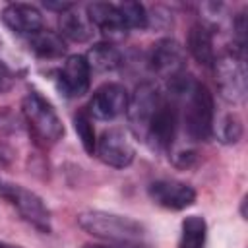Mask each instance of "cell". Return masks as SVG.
<instances>
[{
    "label": "cell",
    "mask_w": 248,
    "mask_h": 248,
    "mask_svg": "<svg viewBox=\"0 0 248 248\" xmlns=\"http://www.w3.org/2000/svg\"><path fill=\"white\" fill-rule=\"evenodd\" d=\"M213 130L223 143H236L242 138V120L236 114H225Z\"/></svg>",
    "instance_id": "22"
},
{
    "label": "cell",
    "mask_w": 248,
    "mask_h": 248,
    "mask_svg": "<svg viewBox=\"0 0 248 248\" xmlns=\"http://www.w3.org/2000/svg\"><path fill=\"white\" fill-rule=\"evenodd\" d=\"M188 50L200 66L213 68V62H215L213 33L205 23H194L190 27V31H188Z\"/></svg>",
    "instance_id": "15"
},
{
    "label": "cell",
    "mask_w": 248,
    "mask_h": 248,
    "mask_svg": "<svg viewBox=\"0 0 248 248\" xmlns=\"http://www.w3.org/2000/svg\"><path fill=\"white\" fill-rule=\"evenodd\" d=\"M0 198L10 202L17 209V213L35 229H39L41 232H50V211L45 205L43 198H39L35 192L23 188L21 184L0 178Z\"/></svg>",
    "instance_id": "5"
},
{
    "label": "cell",
    "mask_w": 248,
    "mask_h": 248,
    "mask_svg": "<svg viewBox=\"0 0 248 248\" xmlns=\"http://www.w3.org/2000/svg\"><path fill=\"white\" fill-rule=\"evenodd\" d=\"M116 6L120 10L128 29H145L147 27L149 16H147L143 4H140V2H122V4H116Z\"/></svg>",
    "instance_id": "21"
},
{
    "label": "cell",
    "mask_w": 248,
    "mask_h": 248,
    "mask_svg": "<svg viewBox=\"0 0 248 248\" xmlns=\"http://www.w3.org/2000/svg\"><path fill=\"white\" fill-rule=\"evenodd\" d=\"M83 248H107V246H101V244H85Z\"/></svg>",
    "instance_id": "25"
},
{
    "label": "cell",
    "mask_w": 248,
    "mask_h": 248,
    "mask_svg": "<svg viewBox=\"0 0 248 248\" xmlns=\"http://www.w3.org/2000/svg\"><path fill=\"white\" fill-rule=\"evenodd\" d=\"M74 8L68 10V12H64V14H60V19H58L60 35H64L66 39L76 41V43H85L93 35V25L89 23L87 16H81Z\"/></svg>",
    "instance_id": "16"
},
{
    "label": "cell",
    "mask_w": 248,
    "mask_h": 248,
    "mask_svg": "<svg viewBox=\"0 0 248 248\" xmlns=\"http://www.w3.org/2000/svg\"><path fill=\"white\" fill-rule=\"evenodd\" d=\"M29 48L41 58H58L66 52V43L62 35L41 29L39 33L29 37Z\"/></svg>",
    "instance_id": "17"
},
{
    "label": "cell",
    "mask_w": 248,
    "mask_h": 248,
    "mask_svg": "<svg viewBox=\"0 0 248 248\" xmlns=\"http://www.w3.org/2000/svg\"><path fill=\"white\" fill-rule=\"evenodd\" d=\"M149 68L170 87L186 76V52L174 39H161L151 46Z\"/></svg>",
    "instance_id": "7"
},
{
    "label": "cell",
    "mask_w": 248,
    "mask_h": 248,
    "mask_svg": "<svg viewBox=\"0 0 248 248\" xmlns=\"http://www.w3.org/2000/svg\"><path fill=\"white\" fill-rule=\"evenodd\" d=\"M95 153L99 155V159L114 169H126L134 163L136 157V149L128 138V134L122 128H110L107 132L101 134V138L97 140V147Z\"/></svg>",
    "instance_id": "10"
},
{
    "label": "cell",
    "mask_w": 248,
    "mask_h": 248,
    "mask_svg": "<svg viewBox=\"0 0 248 248\" xmlns=\"http://www.w3.org/2000/svg\"><path fill=\"white\" fill-rule=\"evenodd\" d=\"M12 85H14V74H12V70L0 60V93L12 89Z\"/></svg>",
    "instance_id": "23"
},
{
    "label": "cell",
    "mask_w": 248,
    "mask_h": 248,
    "mask_svg": "<svg viewBox=\"0 0 248 248\" xmlns=\"http://www.w3.org/2000/svg\"><path fill=\"white\" fill-rule=\"evenodd\" d=\"M205 236H207V225H205L203 217L190 215L182 221V232H180L178 248H203Z\"/></svg>",
    "instance_id": "19"
},
{
    "label": "cell",
    "mask_w": 248,
    "mask_h": 248,
    "mask_svg": "<svg viewBox=\"0 0 248 248\" xmlns=\"http://www.w3.org/2000/svg\"><path fill=\"white\" fill-rule=\"evenodd\" d=\"M172 95L184 97L182 107V126L192 141H205L213 134L215 105L211 91L202 83L186 76L176 87L170 89Z\"/></svg>",
    "instance_id": "1"
},
{
    "label": "cell",
    "mask_w": 248,
    "mask_h": 248,
    "mask_svg": "<svg viewBox=\"0 0 248 248\" xmlns=\"http://www.w3.org/2000/svg\"><path fill=\"white\" fill-rule=\"evenodd\" d=\"M0 248H21V246H14V244H8V242H2L0 240Z\"/></svg>",
    "instance_id": "24"
},
{
    "label": "cell",
    "mask_w": 248,
    "mask_h": 248,
    "mask_svg": "<svg viewBox=\"0 0 248 248\" xmlns=\"http://www.w3.org/2000/svg\"><path fill=\"white\" fill-rule=\"evenodd\" d=\"M58 89L66 97H81L87 93L91 83V68L83 54H72L66 58L62 68L56 72Z\"/></svg>",
    "instance_id": "12"
},
{
    "label": "cell",
    "mask_w": 248,
    "mask_h": 248,
    "mask_svg": "<svg viewBox=\"0 0 248 248\" xmlns=\"http://www.w3.org/2000/svg\"><path fill=\"white\" fill-rule=\"evenodd\" d=\"M165 97L167 95L155 83H149V81L140 83L136 87V91L132 93V97L128 101L126 116H128V124H130L132 132L141 141L145 140L147 128H149L153 116L157 114L161 103L165 101Z\"/></svg>",
    "instance_id": "6"
},
{
    "label": "cell",
    "mask_w": 248,
    "mask_h": 248,
    "mask_svg": "<svg viewBox=\"0 0 248 248\" xmlns=\"http://www.w3.org/2000/svg\"><path fill=\"white\" fill-rule=\"evenodd\" d=\"M74 130L79 136V141H81L85 153L93 155L95 147H97V138H95V130H93L91 116L87 114V110H79L74 114Z\"/></svg>",
    "instance_id": "20"
},
{
    "label": "cell",
    "mask_w": 248,
    "mask_h": 248,
    "mask_svg": "<svg viewBox=\"0 0 248 248\" xmlns=\"http://www.w3.org/2000/svg\"><path fill=\"white\" fill-rule=\"evenodd\" d=\"M85 60L93 70L110 72L122 64V54L112 43H99L89 48V52L85 54Z\"/></svg>",
    "instance_id": "18"
},
{
    "label": "cell",
    "mask_w": 248,
    "mask_h": 248,
    "mask_svg": "<svg viewBox=\"0 0 248 248\" xmlns=\"http://www.w3.org/2000/svg\"><path fill=\"white\" fill-rule=\"evenodd\" d=\"M21 110L33 136L43 143H56L64 136V124L54 107L37 91H29L23 97Z\"/></svg>",
    "instance_id": "3"
},
{
    "label": "cell",
    "mask_w": 248,
    "mask_h": 248,
    "mask_svg": "<svg viewBox=\"0 0 248 248\" xmlns=\"http://www.w3.org/2000/svg\"><path fill=\"white\" fill-rule=\"evenodd\" d=\"M87 19L93 27H97L108 39H122L128 33L124 17L116 4L108 2H93L87 6Z\"/></svg>",
    "instance_id": "13"
},
{
    "label": "cell",
    "mask_w": 248,
    "mask_h": 248,
    "mask_svg": "<svg viewBox=\"0 0 248 248\" xmlns=\"http://www.w3.org/2000/svg\"><path fill=\"white\" fill-rule=\"evenodd\" d=\"M130 101V93L126 91L124 85L120 83H103L101 87L95 89L93 97L89 99L87 105V114L97 118V120H112L126 112Z\"/></svg>",
    "instance_id": "9"
},
{
    "label": "cell",
    "mask_w": 248,
    "mask_h": 248,
    "mask_svg": "<svg viewBox=\"0 0 248 248\" xmlns=\"http://www.w3.org/2000/svg\"><path fill=\"white\" fill-rule=\"evenodd\" d=\"M213 72L217 79V87L223 99L229 103H244L246 99V64L244 50L232 48L215 56Z\"/></svg>",
    "instance_id": "4"
},
{
    "label": "cell",
    "mask_w": 248,
    "mask_h": 248,
    "mask_svg": "<svg viewBox=\"0 0 248 248\" xmlns=\"http://www.w3.org/2000/svg\"><path fill=\"white\" fill-rule=\"evenodd\" d=\"M2 21L17 35H35L43 29V16L41 12L23 2H12L2 10Z\"/></svg>",
    "instance_id": "14"
},
{
    "label": "cell",
    "mask_w": 248,
    "mask_h": 248,
    "mask_svg": "<svg viewBox=\"0 0 248 248\" xmlns=\"http://www.w3.org/2000/svg\"><path fill=\"white\" fill-rule=\"evenodd\" d=\"M147 194L157 205L172 211L186 209L196 202V190L190 184L172 178L153 180L147 186Z\"/></svg>",
    "instance_id": "11"
},
{
    "label": "cell",
    "mask_w": 248,
    "mask_h": 248,
    "mask_svg": "<svg viewBox=\"0 0 248 248\" xmlns=\"http://www.w3.org/2000/svg\"><path fill=\"white\" fill-rule=\"evenodd\" d=\"M178 124H180V110H178V103L172 97H165V101L161 103L157 114L153 116L147 134H145V143H149L153 149L157 151H167L170 149V145L176 140V132H178Z\"/></svg>",
    "instance_id": "8"
},
{
    "label": "cell",
    "mask_w": 248,
    "mask_h": 248,
    "mask_svg": "<svg viewBox=\"0 0 248 248\" xmlns=\"http://www.w3.org/2000/svg\"><path fill=\"white\" fill-rule=\"evenodd\" d=\"M78 225L97 236V238H105V240H112L118 244H132V242H140L145 234V227L126 215H116V213H108V211H83L78 215Z\"/></svg>",
    "instance_id": "2"
}]
</instances>
